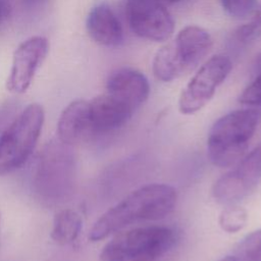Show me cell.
<instances>
[{
  "instance_id": "cell-1",
  "label": "cell",
  "mask_w": 261,
  "mask_h": 261,
  "mask_svg": "<svg viewBox=\"0 0 261 261\" xmlns=\"http://www.w3.org/2000/svg\"><path fill=\"white\" fill-rule=\"evenodd\" d=\"M176 199L177 193L171 186H143L104 212L92 226L88 238L91 242H98L132 223L161 219L172 212Z\"/></svg>"
},
{
  "instance_id": "cell-2",
  "label": "cell",
  "mask_w": 261,
  "mask_h": 261,
  "mask_svg": "<svg viewBox=\"0 0 261 261\" xmlns=\"http://www.w3.org/2000/svg\"><path fill=\"white\" fill-rule=\"evenodd\" d=\"M261 114L253 108L237 109L212 125L207 139V155L212 164L229 167L244 156L259 124Z\"/></svg>"
},
{
  "instance_id": "cell-3",
  "label": "cell",
  "mask_w": 261,
  "mask_h": 261,
  "mask_svg": "<svg viewBox=\"0 0 261 261\" xmlns=\"http://www.w3.org/2000/svg\"><path fill=\"white\" fill-rule=\"evenodd\" d=\"M75 180V158L71 146L51 140L42 149L36 162L33 188L47 204L65 201L72 193Z\"/></svg>"
},
{
  "instance_id": "cell-4",
  "label": "cell",
  "mask_w": 261,
  "mask_h": 261,
  "mask_svg": "<svg viewBox=\"0 0 261 261\" xmlns=\"http://www.w3.org/2000/svg\"><path fill=\"white\" fill-rule=\"evenodd\" d=\"M212 47L209 33L198 25L181 29L174 40L157 50L152 62L154 76L161 82H172L194 69Z\"/></svg>"
},
{
  "instance_id": "cell-5",
  "label": "cell",
  "mask_w": 261,
  "mask_h": 261,
  "mask_svg": "<svg viewBox=\"0 0 261 261\" xmlns=\"http://www.w3.org/2000/svg\"><path fill=\"white\" fill-rule=\"evenodd\" d=\"M176 233L165 226L118 231L102 249L101 261H159L175 244Z\"/></svg>"
},
{
  "instance_id": "cell-6",
  "label": "cell",
  "mask_w": 261,
  "mask_h": 261,
  "mask_svg": "<svg viewBox=\"0 0 261 261\" xmlns=\"http://www.w3.org/2000/svg\"><path fill=\"white\" fill-rule=\"evenodd\" d=\"M44 120V108L38 103H31L0 133V175L20 168L30 159Z\"/></svg>"
},
{
  "instance_id": "cell-7",
  "label": "cell",
  "mask_w": 261,
  "mask_h": 261,
  "mask_svg": "<svg viewBox=\"0 0 261 261\" xmlns=\"http://www.w3.org/2000/svg\"><path fill=\"white\" fill-rule=\"evenodd\" d=\"M231 68V60L226 55L218 54L209 58L182 89L178 99L179 112L190 115L201 110L213 98Z\"/></svg>"
},
{
  "instance_id": "cell-8",
  "label": "cell",
  "mask_w": 261,
  "mask_h": 261,
  "mask_svg": "<svg viewBox=\"0 0 261 261\" xmlns=\"http://www.w3.org/2000/svg\"><path fill=\"white\" fill-rule=\"evenodd\" d=\"M261 182V144L244 156L233 169L219 177L213 186L216 202L233 205L248 197Z\"/></svg>"
},
{
  "instance_id": "cell-9",
  "label": "cell",
  "mask_w": 261,
  "mask_h": 261,
  "mask_svg": "<svg viewBox=\"0 0 261 261\" xmlns=\"http://www.w3.org/2000/svg\"><path fill=\"white\" fill-rule=\"evenodd\" d=\"M128 27L138 37L153 42L167 41L174 32V21L158 0H126Z\"/></svg>"
},
{
  "instance_id": "cell-10",
  "label": "cell",
  "mask_w": 261,
  "mask_h": 261,
  "mask_svg": "<svg viewBox=\"0 0 261 261\" xmlns=\"http://www.w3.org/2000/svg\"><path fill=\"white\" fill-rule=\"evenodd\" d=\"M49 51V42L43 36H33L21 42L13 53L7 89L15 94L24 93Z\"/></svg>"
},
{
  "instance_id": "cell-11",
  "label": "cell",
  "mask_w": 261,
  "mask_h": 261,
  "mask_svg": "<svg viewBox=\"0 0 261 261\" xmlns=\"http://www.w3.org/2000/svg\"><path fill=\"white\" fill-rule=\"evenodd\" d=\"M107 93L136 111L150 94L148 79L139 70L122 67L110 73L106 82Z\"/></svg>"
},
{
  "instance_id": "cell-12",
  "label": "cell",
  "mask_w": 261,
  "mask_h": 261,
  "mask_svg": "<svg viewBox=\"0 0 261 261\" xmlns=\"http://www.w3.org/2000/svg\"><path fill=\"white\" fill-rule=\"evenodd\" d=\"M135 111L108 93L89 101V113L93 134H104L122 126Z\"/></svg>"
},
{
  "instance_id": "cell-13",
  "label": "cell",
  "mask_w": 261,
  "mask_h": 261,
  "mask_svg": "<svg viewBox=\"0 0 261 261\" xmlns=\"http://www.w3.org/2000/svg\"><path fill=\"white\" fill-rule=\"evenodd\" d=\"M93 134L89 101L76 99L71 101L61 112L57 122V139L73 146L87 140Z\"/></svg>"
},
{
  "instance_id": "cell-14",
  "label": "cell",
  "mask_w": 261,
  "mask_h": 261,
  "mask_svg": "<svg viewBox=\"0 0 261 261\" xmlns=\"http://www.w3.org/2000/svg\"><path fill=\"white\" fill-rule=\"evenodd\" d=\"M86 28L92 40L101 46L116 47L123 41L121 22L106 3L97 4L90 10Z\"/></svg>"
},
{
  "instance_id": "cell-15",
  "label": "cell",
  "mask_w": 261,
  "mask_h": 261,
  "mask_svg": "<svg viewBox=\"0 0 261 261\" xmlns=\"http://www.w3.org/2000/svg\"><path fill=\"white\" fill-rule=\"evenodd\" d=\"M83 227L81 215L73 209L58 211L53 219L51 239L58 245H69L77 240Z\"/></svg>"
},
{
  "instance_id": "cell-16",
  "label": "cell",
  "mask_w": 261,
  "mask_h": 261,
  "mask_svg": "<svg viewBox=\"0 0 261 261\" xmlns=\"http://www.w3.org/2000/svg\"><path fill=\"white\" fill-rule=\"evenodd\" d=\"M238 261H261V228L246 236L234 248Z\"/></svg>"
},
{
  "instance_id": "cell-17",
  "label": "cell",
  "mask_w": 261,
  "mask_h": 261,
  "mask_svg": "<svg viewBox=\"0 0 261 261\" xmlns=\"http://www.w3.org/2000/svg\"><path fill=\"white\" fill-rule=\"evenodd\" d=\"M248 221V212L245 208L233 205H228L221 211L218 218L219 226L222 230L234 233L246 226Z\"/></svg>"
},
{
  "instance_id": "cell-18",
  "label": "cell",
  "mask_w": 261,
  "mask_h": 261,
  "mask_svg": "<svg viewBox=\"0 0 261 261\" xmlns=\"http://www.w3.org/2000/svg\"><path fill=\"white\" fill-rule=\"evenodd\" d=\"M223 9L234 18H245L256 8L257 0H220Z\"/></svg>"
},
{
  "instance_id": "cell-19",
  "label": "cell",
  "mask_w": 261,
  "mask_h": 261,
  "mask_svg": "<svg viewBox=\"0 0 261 261\" xmlns=\"http://www.w3.org/2000/svg\"><path fill=\"white\" fill-rule=\"evenodd\" d=\"M239 101L244 105L261 107V71L242 92Z\"/></svg>"
},
{
  "instance_id": "cell-20",
  "label": "cell",
  "mask_w": 261,
  "mask_h": 261,
  "mask_svg": "<svg viewBox=\"0 0 261 261\" xmlns=\"http://www.w3.org/2000/svg\"><path fill=\"white\" fill-rule=\"evenodd\" d=\"M260 34H261V25L257 24L253 20L240 27L236 32L237 39L243 43L250 42L256 39Z\"/></svg>"
},
{
  "instance_id": "cell-21",
  "label": "cell",
  "mask_w": 261,
  "mask_h": 261,
  "mask_svg": "<svg viewBox=\"0 0 261 261\" xmlns=\"http://www.w3.org/2000/svg\"><path fill=\"white\" fill-rule=\"evenodd\" d=\"M10 10V4L8 0H0V24L7 17Z\"/></svg>"
},
{
  "instance_id": "cell-22",
  "label": "cell",
  "mask_w": 261,
  "mask_h": 261,
  "mask_svg": "<svg viewBox=\"0 0 261 261\" xmlns=\"http://www.w3.org/2000/svg\"><path fill=\"white\" fill-rule=\"evenodd\" d=\"M252 20L254 22H256L257 24L261 25V2L258 6H256V8L254 10V17Z\"/></svg>"
},
{
  "instance_id": "cell-23",
  "label": "cell",
  "mask_w": 261,
  "mask_h": 261,
  "mask_svg": "<svg viewBox=\"0 0 261 261\" xmlns=\"http://www.w3.org/2000/svg\"><path fill=\"white\" fill-rule=\"evenodd\" d=\"M159 2H161L162 4H164V5H166V4H173V3H177V2H179V1H181V0H158Z\"/></svg>"
},
{
  "instance_id": "cell-24",
  "label": "cell",
  "mask_w": 261,
  "mask_h": 261,
  "mask_svg": "<svg viewBox=\"0 0 261 261\" xmlns=\"http://www.w3.org/2000/svg\"><path fill=\"white\" fill-rule=\"evenodd\" d=\"M219 261H238V260L233 255H230V256H226V257L220 259Z\"/></svg>"
},
{
  "instance_id": "cell-25",
  "label": "cell",
  "mask_w": 261,
  "mask_h": 261,
  "mask_svg": "<svg viewBox=\"0 0 261 261\" xmlns=\"http://www.w3.org/2000/svg\"><path fill=\"white\" fill-rule=\"evenodd\" d=\"M23 1H25L28 4H33V5H35V4H40V3H42V2L45 1V0H23Z\"/></svg>"
},
{
  "instance_id": "cell-26",
  "label": "cell",
  "mask_w": 261,
  "mask_h": 261,
  "mask_svg": "<svg viewBox=\"0 0 261 261\" xmlns=\"http://www.w3.org/2000/svg\"><path fill=\"white\" fill-rule=\"evenodd\" d=\"M1 230H2V214L0 210V242H1Z\"/></svg>"
}]
</instances>
